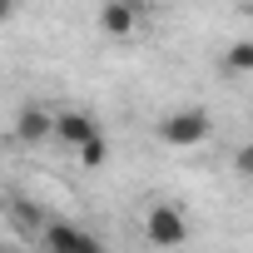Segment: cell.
<instances>
[{"label": "cell", "mask_w": 253, "mask_h": 253, "mask_svg": "<svg viewBox=\"0 0 253 253\" xmlns=\"http://www.w3.org/2000/svg\"><path fill=\"white\" fill-rule=\"evenodd\" d=\"M154 134H159V144H169V149H199V144L213 134V114L199 109V104H184V109H174V114H164V119L154 124Z\"/></svg>", "instance_id": "1"}, {"label": "cell", "mask_w": 253, "mask_h": 253, "mask_svg": "<svg viewBox=\"0 0 253 253\" xmlns=\"http://www.w3.org/2000/svg\"><path fill=\"white\" fill-rule=\"evenodd\" d=\"M40 248H55V253H99V238L80 223H60V218H45L40 223Z\"/></svg>", "instance_id": "2"}, {"label": "cell", "mask_w": 253, "mask_h": 253, "mask_svg": "<svg viewBox=\"0 0 253 253\" xmlns=\"http://www.w3.org/2000/svg\"><path fill=\"white\" fill-rule=\"evenodd\" d=\"M144 233H149V243H159V248H179V243L189 238V223H184V213H179L174 204H154L149 218H144Z\"/></svg>", "instance_id": "3"}, {"label": "cell", "mask_w": 253, "mask_h": 253, "mask_svg": "<svg viewBox=\"0 0 253 253\" xmlns=\"http://www.w3.org/2000/svg\"><path fill=\"white\" fill-rule=\"evenodd\" d=\"M94 134H99L94 114H84V109H60V114H55V139H60V144L80 149V144H84V139H94Z\"/></svg>", "instance_id": "4"}, {"label": "cell", "mask_w": 253, "mask_h": 253, "mask_svg": "<svg viewBox=\"0 0 253 253\" xmlns=\"http://www.w3.org/2000/svg\"><path fill=\"white\" fill-rule=\"evenodd\" d=\"M15 139L20 144H40V139H55V114L40 109V104H25L15 114Z\"/></svg>", "instance_id": "5"}, {"label": "cell", "mask_w": 253, "mask_h": 253, "mask_svg": "<svg viewBox=\"0 0 253 253\" xmlns=\"http://www.w3.org/2000/svg\"><path fill=\"white\" fill-rule=\"evenodd\" d=\"M134 25H139V10L129 5V0H104L99 5V30L104 35L124 40V35H134Z\"/></svg>", "instance_id": "6"}, {"label": "cell", "mask_w": 253, "mask_h": 253, "mask_svg": "<svg viewBox=\"0 0 253 253\" xmlns=\"http://www.w3.org/2000/svg\"><path fill=\"white\" fill-rule=\"evenodd\" d=\"M223 65H228L233 75H248V70H253V40H233V45L223 50Z\"/></svg>", "instance_id": "7"}, {"label": "cell", "mask_w": 253, "mask_h": 253, "mask_svg": "<svg viewBox=\"0 0 253 253\" xmlns=\"http://www.w3.org/2000/svg\"><path fill=\"white\" fill-rule=\"evenodd\" d=\"M75 154H80V169H99L104 154H109V144H104V134H94V139H84Z\"/></svg>", "instance_id": "8"}, {"label": "cell", "mask_w": 253, "mask_h": 253, "mask_svg": "<svg viewBox=\"0 0 253 253\" xmlns=\"http://www.w3.org/2000/svg\"><path fill=\"white\" fill-rule=\"evenodd\" d=\"M233 174L238 179H253V144H238L233 149Z\"/></svg>", "instance_id": "9"}]
</instances>
